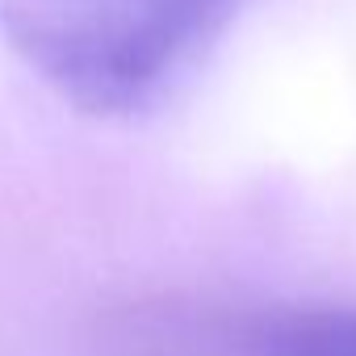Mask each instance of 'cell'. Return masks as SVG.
I'll use <instances>...</instances> for the list:
<instances>
[{"instance_id": "obj_2", "label": "cell", "mask_w": 356, "mask_h": 356, "mask_svg": "<svg viewBox=\"0 0 356 356\" xmlns=\"http://www.w3.org/2000/svg\"><path fill=\"white\" fill-rule=\"evenodd\" d=\"M118 356H356V306L147 298L105 318Z\"/></svg>"}, {"instance_id": "obj_1", "label": "cell", "mask_w": 356, "mask_h": 356, "mask_svg": "<svg viewBox=\"0 0 356 356\" xmlns=\"http://www.w3.org/2000/svg\"><path fill=\"white\" fill-rule=\"evenodd\" d=\"M248 0H0V34L63 101L130 118L181 84Z\"/></svg>"}]
</instances>
